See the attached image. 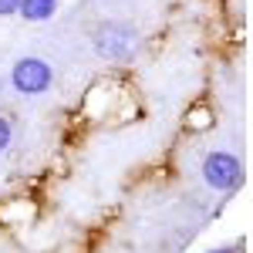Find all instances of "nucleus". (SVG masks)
<instances>
[{
  "label": "nucleus",
  "instance_id": "1",
  "mask_svg": "<svg viewBox=\"0 0 253 253\" xmlns=\"http://www.w3.org/2000/svg\"><path fill=\"white\" fill-rule=\"evenodd\" d=\"M91 47H95L98 58L108 61V64H128L138 51V34L125 20H105L91 34Z\"/></svg>",
  "mask_w": 253,
  "mask_h": 253
},
{
  "label": "nucleus",
  "instance_id": "2",
  "mask_svg": "<svg viewBox=\"0 0 253 253\" xmlns=\"http://www.w3.org/2000/svg\"><path fill=\"white\" fill-rule=\"evenodd\" d=\"M203 182L216 189V193H236L240 186H243V179H247V169H243V162L240 156L233 152H210V156L203 159Z\"/></svg>",
  "mask_w": 253,
  "mask_h": 253
},
{
  "label": "nucleus",
  "instance_id": "3",
  "mask_svg": "<svg viewBox=\"0 0 253 253\" xmlns=\"http://www.w3.org/2000/svg\"><path fill=\"white\" fill-rule=\"evenodd\" d=\"M51 84H54V68L44 58L27 54V58L14 61V68H10V88H14L17 95L38 98V95H44V91H51Z\"/></svg>",
  "mask_w": 253,
  "mask_h": 253
},
{
  "label": "nucleus",
  "instance_id": "4",
  "mask_svg": "<svg viewBox=\"0 0 253 253\" xmlns=\"http://www.w3.org/2000/svg\"><path fill=\"white\" fill-rule=\"evenodd\" d=\"M58 7H61V0H20L17 14L27 24H44V20H51L58 14Z\"/></svg>",
  "mask_w": 253,
  "mask_h": 253
},
{
  "label": "nucleus",
  "instance_id": "5",
  "mask_svg": "<svg viewBox=\"0 0 253 253\" xmlns=\"http://www.w3.org/2000/svg\"><path fill=\"white\" fill-rule=\"evenodd\" d=\"M10 142H14V125H10L7 115H0V152H7Z\"/></svg>",
  "mask_w": 253,
  "mask_h": 253
},
{
  "label": "nucleus",
  "instance_id": "6",
  "mask_svg": "<svg viewBox=\"0 0 253 253\" xmlns=\"http://www.w3.org/2000/svg\"><path fill=\"white\" fill-rule=\"evenodd\" d=\"M20 7V0H0V17H14Z\"/></svg>",
  "mask_w": 253,
  "mask_h": 253
},
{
  "label": "nucleus",
  "instance_id": "7",
  "mask_svg": "<svg viewBox=\"0 0 253 253\" xmlns=\"http://www.w3.org/2000/svg\"><path fill=\"white\" fill-rule=\"evenodd\" d=\"M206 253H240V247H216V250H206Z\"/></svg>",
  "mask_w": 253,
  "mask_h": 253
}]
</instances>
